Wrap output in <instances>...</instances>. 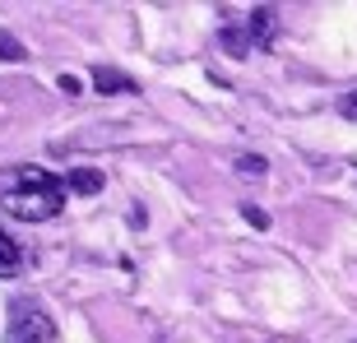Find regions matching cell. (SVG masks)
<instances>
[{
    "label": "cell",
    "instance_id": "1",
    "mask_svg": "<svg viewBox=\"0 0 357 343\" xmlns=\"http://www.w3.org/2000/svg\"><path fill=\"white\" fill-rule=\"evenodd\" d=\"M66 190L70 185L61 176H52L38 162H19V167L0 172V209L19 213L28 223H42V218H56L66 209Z\"/></svg>",
    "mask_w": 357,
    "mask_h": 343
},
{
    "label": "cell",
    "instance_id": "2",
    "mask_svg": "<svg viewBox=\"0 0 357 343\" xmlns=\"http://www.w3.org/2000/svg\"><path fill=\"white\" fill-rule=\"evenodd\" d=\"M10 343H56V320L38 302L10 306Z\"/></svg>",
    "mask_w": 357,
    "mask_h": 343
},
{
    "label": "cell",
    "instance_id": "3",
    "mask_svg": "<svg viewBox=\"0 0 357 343\" xmlns=\"http://www.w3.org/2000/svg\"><path fill=\"white\" fill-rule=\"evenodd\" d=\"M251 42L260 47V52H274V42H278V14L274 10H255L251 14Z\"/></svg>",
    "mask_w": 357,
    "mask_h": 343
},
{
    "label": "cell",
    "instance_id": "4",
    "mask_svg": "<svg viewBox=\"0 0 357 343\" xmlns=\"http://www.w3.org/2000/svg\"><path fill=\"white\" fill-rule=\"evenodd\" d=\"M93 89L98 93H139V84L121 70H93Z\"/></svg>",
    "mask_w": 357,
    "mask_h": 343
},
{
    "label": "cell",
    "instance_id": "5",
    "mask_svg": "<svg viewBox=\"0 0 357 343\" xmlns=\"http://www.w3.org/2000/svg\"><path fill=\"white\" fill-rule=\"evenodd\" d=\"M66 185H70V190H79V195H98V190L107 185V176L98 167H70Z\"/></svg>",
    "mask_w": 357,
    "mask_h": 343
},
{
    "label": "cell",
    "instance_id": "6",
    "mask_svg": "<svg viewBox=\"0 0 357 343\" xmlns=\"http://www.w3.org/2000/svg\"><path fill=\"white\" fill-rule=\"evenodd\" d=\"M24 269V251H19V241L10 232H0V278H14Z\"/></svg>",
    "mask_w": 357,
    "mask_h": 343
},
{
    "label": "cell",
    "instance_id": "7",
    "mask_svg": "<svg viewBox=\"0 0 357 343\" xmlns=\"http://www.w3.org/2000/svg\"><path fill=\"white\" fill-rule=\"evenodd\" d=\"M218 47H223L227 56H237V61L251 52V42H246V33H241L237 24H223V28H218Z\"/></svg>",
    "mask_w": 357,
    "mask_h": 343
},
{
    "label": "cell",
    "instance_id": "8",
    "mask_svg": "<svg viewBox=\"0 0 357 343\" xmlns=\"http://www.w3.org/2000/svg\"><path fill=\"white\" fill-rule=\"evenodd\" d=\"M0 61H10V66H24L28 61V47L14 33H5V28H0Z\"/></svg>",
    "mask_w": 357,
    "mask_h": 343
},
{
    "label": "cell",
    "instance_id": "9",
    "mask_svg": "<svg viewBox=\"0 0 357 343\" xmlns=\"http://www.w3.org/2000/svg\"><path fill=\"white\" fill-rule=\"evenodd\" d=\"M232 172H241V176H265L269 162L260 158V153H237V158H232Z\"/></svg>",
    "mask_w": 357,
    "mask_h": 343
},
{
    "label": "cell",
    "instance_id": "10",
    "mask_svg": "<svg viewBox=\"0 0 357 343\" xmlns=\"http://www.w3.org/2000/svg\"><path fill=\"white\" fill-rule=\"evenodd\" d=\"M241 218H246L251 227H260V232L269 227V213H265V209H255V204H241Z\"/></svg>",
    "mask_w": 357,
    "mask_h": 343
},
{
    "label": "cell",
    "instance_id": "11",
    "mask_svg": "<svg viewBox=\"0 0 357 343\" xmlns=\"http://www.w3.org/2000/svg\"><path fill=\"white\" fill-rule=\"evenodd\" d=\"M339 112H344L348 121H357V93H344V98H339Z\"/></svg>",
    "mask_w": 357,
    "mask_h": 343
}]
</instances>
